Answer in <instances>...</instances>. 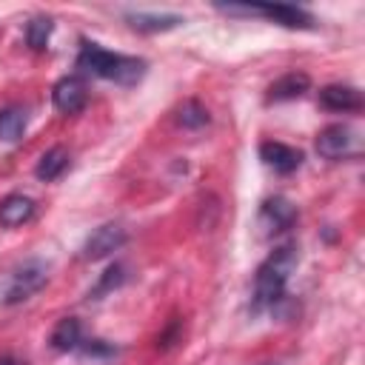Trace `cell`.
Here are the masks:
<instances>
[{"mask_svg": "<svg viewBox=\"0 0 365 365\" xmlns=\"http://www.w3.org/2000/svg\"><path fill=\"white\" fill-rule=\"evenodd\" d=\"M294 268H297V248L291 242L268 254V259L257 268L254 277V311H265V308L274 311L285 299V285Z\"/></svg>", "mask_w": 365, "mask_h": 365, "instance_id": "6da1fadb", "label": "cell"}, {"mask_svg": "<svg viewBox=\"0 0 365 365\" xmlns=\"http://www.w3.org/2000/svg\"><path fill=\"white\" fill-rule=\"evenodd\" d=\"M77 66L94 77L120 83V86H134L143 80L145 74V60L131 57V54H117V51H106L97 43L83 40L80 54H77Z\"/></svg>", "mask_w": 365, "mask_h": 365, "instance_id": "7a4b0ae2", "label": "cell"}, {"mask_svg": "<svg viewBox=\"0 0 365 365\" xmlns=\"http://www.w3.org/2000/svg\"><path fill=\"white\" fill-rule=\"evenodd\" d=\"M48 279V265L43 259H26L23 265H17L9 277V285L3 291V302L6 305H17L26 302L29 297H34Z\"/></svg>", "mask_w": 365, "mask_h": 365, "instance_id": "3957f363", "label": "cell"}, {"mask_svg": "<svg viewBox=\"0 0 365 365\" xmlns=\"http://www.w3.org/2000/svg\"><path fill=\"white\" fill-rule=\"evenodd\" d=\"M220 11L228 14H262L279 26L288 29H311L314 17L308 11H302L299 6H288V3H254V6H220Z\"/></svg>", "mask_w": 365, "mask_h": 365, "instance_id": "277c9868", "label": "cell"}, {"mask_svg": "<svg viewBox=\"0 0 365 365\" xmlns=\"http://www.w3.org/2000/svg\"><path fill=\"white\" fill-rule=\"evenodd\" d=\"M317 154L325 160H345V157L356 154V137H354L351 125H342V123L325 125L317 137Z\"/></svg>", "mask_w": 365, "mask_h": 365, "instance_id": "5b68a950", "label": "cell"}, {"mask_svg": "<svg viewBox=\"0 0 365 365\" xmlns=\"http://www.w3.org/2000/svg\"><path fill=\"white\" fill-rule=\"evenodd\" d=\"M125 240H128V234H125L123 225L106 222V225H100V228L91 231V237H88L86 245H83V257H86V259H103V257L114 254L117 248H123Z\"/></svg>", "mask_w": 365, "mask_h": 365, "instance_id": "8992f818", "label": "cell"}, {"mask_svg": "<svg viewBox=\"0 0 365 365\" xmlns=\"http://www.w3.org/2000/svg\"><path fill=\"white\" fill-rule=\"evenodd\" d=\"M51 103H54V108L63 111V114H80V111L86 108V103H88V88H86V83H83L80 77L68 74V77H63V80L54 83V88H51Z\"/></svg>", "mask_w": 365, "mask_h": 365, "instance_id": "52a82bcc", "label": "cell"}, {"mask_svg": "<svg viewBox=\"0 0 365 365\" xmlns=\"http://www.w3.org/2000/svg\"><path fill=\"white\" fill-rule=\"evenodd\" d=\"M259 157L265 160V165H271L279 174H291L302 165V151L294 145H285L279 140H265L259 145Z\"/></svg>", "mask_w": 365, "mask_h": 365, "instance_id": "ba28073f", "label": "cell"}, {"mask_svg": "<svg viewBox=\"0 0 365 365\" xmlns=\"http://www.w3.org/2000/svg\"><path fill=\"white\" fill-rule=\"evenodd\" d=\"M319 106L328 108V111H359L362 108V94L359 88L354 86H342V83H334V86H325L319 91Z\"/></svg>", "mask_w": 365, "mask_h": 365, "instance_id": "9c48e42d", "label": "cell"}, {"mask_svg": "<svg viewBox=\"0 0 365 365\" xmlns=\"http://www.w3.org/2000/svg\"><path fill=\"white\" fill-rule=\"evenodd\" d=\"M34 217V200L26 194H9L0 200V225L17 228Z\"/></svg>", "mask_w": 365, "mask_h": 365, "instance_id": "30bf717a", "label": "cell"}, {"mask_svg": "<svg viewBox=\"0 0 365 365\" xmlns=\"http://www.w3.org/2000/svg\"><path fill=\"white\" fill-rule=\"evenodd\" d=\"M48 342H51L54 351H77L83 345V325H80V319L77 317H63L54 325Z\"/></svg>", "mask_w": 365, "mask_h": 365, "instance_id": "8fae6325", "label": "cell"}, {"mask_svg": "<svg viewBox=\"0 0 365 365\" xmlns=\"http://www.w3.org/2000/svg\"><path fill=\"white\" fill-rule=\"evenodd\" d=\"M308 86H311V77H308V74H302V71H288V74H282L279 80L271 83L268 97H271V100H294V97H302V94L308 91Z\"/></svg>", "mask_w": 365, "mask_h": 365, "instance_id": "7c38bea8", "label": "cell"}, {"mask_svg": "<svg viewBox=\"0 0 365 365\" xmlns=\"http://www.w3.org/2000/svg\"><path fill=\"white\" fill-rule=\"evenodd\" d=\"M262 220L274 225V231H285L297 220V205H291L285 197H271L262 202Z\"/></svg>", "mask_w": 365, "mask_h": 365, "instance_id": "4fadbf2b", "label": "cell"}, {"mask_svg": "<svg viewBox=\"0 0 365 365\" xmlns=\"http://www.w3.org/2000/svg\"><path fill=\"white\" fill-rule=\"evenodd\" d=\"M66 168H68V151H66L63 145H54V148H48V151L40 157V163H37V168H34V177L43 180V182H51V180H57Z\"/></svg>", "mask_w": 365, "mask_h": 365, "instance_id": "5bb4252c", "label": "cell"}, {"mask_svg": "<svg viewBox=\"0 0 365 365\" xmlns=\"http://www.w3.org/2000/svg\"><path fill=\"white\" fill-rule=\"evenodd\" d=\"M125 20L140 31H168L182 23L180 14H148V11H128Z\"/></svg>", "mask_w": 365, "mask_h": 365, "instance_id": "9a60e30c", "label": "cell"}, {"mask_svg": "<svg viewBox=\"0 0 365 365\" xmlns=\"http://www.w3.org/2000/svg\"><path fill=\"white\" fill-rule=\"evenodd\" d=\"M26 131V111L20 106H6L0 111V140L17 143Z\"/></svg>", "mask_w": 365, "mask_h": 365, "instance_id": "2e32d148", "label": "cell"}, {"mask_svg": "<svg viewBox=\"0 0 365 365\" xmlns=\"http://www.w3.org/2000/svg\"><path fill=\"white\" fill-rule=\"evenodd\" d=\"M51 29L54 23L48 17H34L26 23V43L34 48V51H43L48 46V37H51Z\"/></svg>", "mask_w": 365, "mask_h": 365, "instance_id": "e0dca14e", "label": "cell"}, {"mask_svg": "<svg viewBox=\"0 0 365 365\" xmlns=\"http://www.w3.org/2000/svg\"><path fill=\"white\" fill-rule=\"evenodd\" d=\"M125 282V265H120V262H114L111 268H106L103 274H100V282L94 285V291L88 294V297H94V299H100L103 294H108V291H114V288H120Z\"/></svg>", "mask_w": 365, "mask_h": 365, "instance_id": "ac0fdd59", "label": "cell"}, {"mask_svg": "<svg viewBox=\"0 0 365 365\" xmlns=\"http://www.w3.org/2000/svg\"><path fill=\"white\" fill-rule=\"evenodd\" d=\"M177 120H180L182 128H202V125L208 123V111H205V106H200L197 100H188V103H182Z\"/></svg>", "mask_w": 365, "mask_h": 365, "instance_id": "d6986e66", "label": "cell"}, {"mask_svg": "<svg viewBox=\"0 0 365 365\" xmlns=\"http://www.w3.org/2000/svg\"><path fill=\"white\" fill-rule=\"evenodd\" d=\"M77 351H83L86 356H111L114 354V348L108 342H103V339H83V345Z\"/></svg>", "mask_w": 365, "mask_h": 365, "instance_id": "ffe728a7", "label": "cell"}, {"mask_svg": "<svg viewBox=\"0 0 365 365\" xmlns=\"http://www.w3.org/2000/svg\"><path fill=\"white\" fill-rule=\"evenodd\" d=\"M0 365H26L20 359H11V356H0Z\"/></svg>", "mask_w": 365, "mask_h": 365, "instance_id": "44dd1931", "label": "cell"}, {"mask_svg": "<svg viewBox=\"0 0 365 365\" xmlns=\"http://www.w3.org/2000/svg\"><path fill=\"white\" fill-rule=\"evenodd\" d=\"M262 365H279V362H262Z\"/></svg>", "mask_w": 365, "mask_h": 365, "instance_id": "7402d4cb", "label": "cell"}]
</instances>
